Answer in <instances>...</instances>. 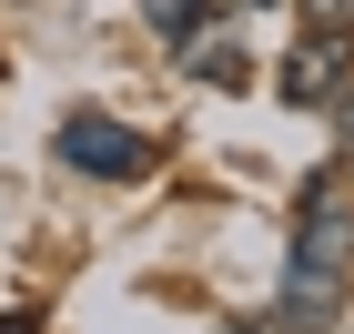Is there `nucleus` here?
Returning a JSON list of instances; mask_svg holds the SVG:
<instances>
[{"mask_svg":"<svg viewBox=\"0 0 354 334\" xmlns=\"http://www.w3.org/2000/svg\"><path fill=\"white\" fill-rule=\"evenodd\" d=\"M152 21H162L172 41H192V21H203V0H152Z\"/></svg>","mask_w":354,"mask_h":334,"instance_id":"5","label":"nucleus"},{"mask_svg":"<svg viewBox=\"0 0 354 334\" xmlns=\"http://www.w3.org/2000/svg\"><path fill=\"white\" fill-rule=\"evenodd\" d=\"M183 71L213 82V91H243V82H253V51L233 41V30H192V41H183Z\"/></svg>","mask_w":354,"mask_h":334,"instance_id":"4","label":"nucleus"},{"mask_svg":"<svg viewBox=\"0 0 354 334\" xmlns=\"http://www.w3.org/2000/svg\"><path fill=\"white\" fill-rule=\"evenodd\" d=\"M304 21L314 30H354V0H304Z\"/></svg>","mask_w":354,"mask_h":334,"instance_id":"6","label":"nucleus"},{"mask_svg":"<svg viewBox=\"0 0 354 334\" xmlns=\"http://www.w3.org/2000/svg\"><path fill=\"white\" fill-rule=\"evenodd\" d=\"M243 10H263V0H243Z\"/></svg>","mask_w":354,"mask_h":334,"instance_id":"8","label":"nucleus"},{"mask_svg":"<svg viewBox=\"0 0 354 334\" xmlns=\"http://www.w3.org/2000/svg\"><path fill=\"white\" fill-rule=\"evenodd\" d=\"M223 334H283V324H273V314H233Z\"/></svg>","mask_w":354,"mask_h":334,"instance_id":"7","label":"nucleus"},{"mask_svg":"<svg viewBox=\"0 0 354 334\" xmlns=\"http://www.w3.org/2000/svg\"><path fill=\"white\" fill-rule=\"evenodd\" d=\"M344 82H354V30H304V41H294V61L273 71V91H283L294 111H324Z\"/></svg>","mask_w":354,"mask_h":334,"instance_id":"3","label":"nucleus"},{"mask_svg":"<svg viewBox=\"0 0 354 334\" xmlns=\"http://www.w3.org/2000/svg\"><path fill=\"white\" fill-rule=\"evenodd\" d=\"M71 172H91V183H132V172H152V142L132 132V122H111V111H71L51 142Z\"/></svg>","mask_w":354,"mask_h":334,"instance_id":"2","label":"nucleus"},{"mask_svg":"<svg viewBox=\"0 0 354 334\" xmlns=\"http://www.w3.org/2000/svg\"><path fill=\"white\" fill-rule=\"evenodd\" d=\"M344 284H354V203L334 193V172H324V183L304 193V223H294V253H283V304H273V324H283V334H334Z\"/></svg>","mask_w":354,"mask_h":334,"instance_id":"1","label":"nucleus"}]
</instances>
